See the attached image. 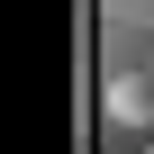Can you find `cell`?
Instances as JSON below:
<instances>
[{
    "label": "cell",
    "mask_w": 154,
    "mask_h": 154,
    "mask_svg": "<svg viewBox=\"0 0 154 154\" xmlns=\"http://www.w3.org/2000/svg\"><path fill=\"white\" fill-rule=\"evenodd\" d=\"M109 127L154 136V72H118V82H109Z\"/></svg>",
    "instance_id": "obj_1"
},
{
    "label": "cell",
    "mask_w": 154,
    "mask_h": 154,
    "mask_svg": "<svg viewBox=\"0 0 154 154\" xmlns=\"http://www.w3.org/2000/svg\"><path fill=\"white\" fill-rule=\"evenodd\" d=\"M145 154H154V136H145Z\"/></svg>",
    "instance_id": "obj_2"
},
{
    "label": "cell",
    "mask_w": 154,
    "mask_h": 154,
    "mask_svg": "<svg viewBox=\"0 0 154 154\" xmlns=\"http://www.w3.org/2000/svg\"><path fill=\"white\" fill-rule=\"evenodd\" d=\"M145 72H154V63H145Z\"/></svg>",
    "instance_id": "obj_3"
}]
</instances>
